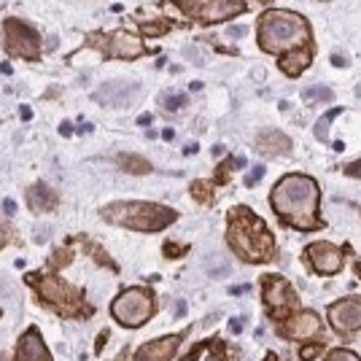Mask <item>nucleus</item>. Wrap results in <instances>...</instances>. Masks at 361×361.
Instances as JSON below:
<instances>
[{"instance_id": "10", "label": "nucleus", "mask_w": 361, "mask_h": 361, "mask_svg": "<svg viewBox=\"0 0 361 361\" xmlns=\"http://www.w3.org/2000/svg\"><path fill=\"white\" fill-rule=\"evenodd\" d=\"M137 92H140V87L133 84V81H108V84H103V87L94 90L92 100H97V103H103V106L124 108L135 100Z\"/></svg>"}, {"instance_id": "27", "label": "nucleus", "mask_w": 361, "mask_h": 361, "mask_svg": "<svg viewBox=\"0 0 361 361\" xmlns=\"http://www.w3.org/2000/svg\"><path fill=\"white\" fill-rule=\"evenodd\" d=\"M8 240H11V232H8V226L0 221V248L8 245Z\"/></svg>"}, {"instance_id": "30", "label": "nucleus", "mask_w": 361, "mask_h": 361, "mask_svg": "<svg viewBox=\"0 0 361 361\" xmlns=\"http://www.w3.org/2000/svg\"><path fill=\"white\" fill-rule=\"evenodd\" d=\"M3 211L8 213V216H14V213H16V205H14V200H3Z\"/></svg>"}, {"instance_id": "18", "label": "nucleus", "mask_w": 361, "mask_h": 361, "mask_svg": "<svg viewBox=\"0 0 361 361\" xmlns=\"http://www.w3.org/2000/svg\"><path fill=\"white\" fill-rule=\"evenodd\" d=\"M318 331H321V321H318V316H313V313H300V316H294L291 321L286 324V337H316Z\"/></svg>"}, {"instance_id": "1", "label": "nucleus", "mask_w": 361, "mask_h": 361, "mask_svg": "<svg viewBox=\"0 0 361 361\" xmlns=\"http://www.w3.org/2000/svg\"><path fill=\"white\" fill-rule=\"evenodd\" d=\"M272 211L281 221L297 226V229H318V183L310 176H286L278 180L270 195Z\"/></svg>"}, {"instance_id": "9", "label": "nucleus", "mask_w": 361, "mask_h": 361, "mask_svg": "<svg viewBox=\"0 0 361 361\" xmlns=\"http://www.w3.org/2000/svg\"><path fill=\"white\" fill-rule=\"evenodd\" d=\"M331 329L340 331V334H350V331L361 329V302L359 300H340L329 307Z\"/></svg>"}, {"instance_id": "39", "label": "nucleus", "mask_w": 361, "mask_h": 361, "mask_svg": "<svg viewBox=\"0 0 361 361\" xmlns=\"http://www.w3.org/2000/svg\"><path fill=\"white\" fill-rule=\"evenodd\" d=\"M267 361H275V356H267Z\"/></svg>"}, {"instance_id": "33", "label": "nucleus", "mask_w": 361, "mask_h": 361, "mask_svg": "<svg viewBox=\"0 0 361 361\" xmlns=\"http://www.w3.org/2000/svg\"><path fill=\"white\" fill-rule=\"evenodd\" d=\"M302 359H316V348H305L302 350Z\"/></svg>"}, {"instance_id": "29", "label": "nucleus", "mask_w": 361, "mask_h": 361, "mask_svg": "<svg viewBox=\"0 0 361 361\" xmlns=\"http://www.w3.org/2000/svg\"><path fill=\"white\" fill-rule=\"evenodd\" d=\"M345 173H348V176H353V178H361V159L356 162V165H348Z\"/></svg>"}, {"instance_id": "34", "label": "nucleus", "mask_w": 361, "mask_h": 361, "mask_svg": "<svg viewBox=\"0 0 361 361\" xmlns=\"http://www.w3.org/2000/svg\"><path fill=\"white\" fill-rule=\"evenodd\" d=\"M19 114H22V119H32V111L27 106H19Z\"/></svg>"}, {"instance_id": "17", "label": "nucleus", "mask_w": 361, "mask_h": 361, "mask_svg": "<svg viewBox=\"0 0 361 361\" xmlns=\"http://www.w3.org/2000/svg\"><path fill=\"white\" fill-rule=\"evenodd\" d=\"M16 361H51V353L46 350L41 334L35 329H30V334H25L19 340V353H16Z\"/></svg>"}, {"instance_id": "2", "label": "nucleus", "mask_w": 361, "mask_h": 361, "mask_svg": "<svg viewBox=\"0 0 361 361\" xmlns=\"http://www.w3.org/2000/svg\"><path fill=\"white\" fill-rule=\"evenodd\" d=\"M259 46L270 54H286L302 46H310V25L307 19L297 11H281V8H267L259 16Z\"/></svg>"}, {"instance_id": "12", "label": "nucleus", "mask_w": 361, "mask_h": 361, "mask_svg": "<svg viewBox=\"0 0 361 361\" xmlns=\"http://www.w3.org/2000/svg\"><path fill=\"white\" fill-rule=\"evenodd\" d=\"M38 286H41V297H44L46 302H51L54 307H60L62 313H73L71 307H73L75 300H78V294H75L73 288L65 286L57 278H41Z\"/></svg>"}, {"instance_id": "23", "label": "nucleus", "mask_w": 361, "mask_h": 361, "mask_svg": "<svg viewBox=\"0 0 361 361\" xmlns=\"http://www.w3.org/2000/svg\"><path fill=\"white\" fill-rule=\"evenodd\" d=\"M186 103H189V97H186V94H170V97L162 100V106H165L167 111H178V108H183Z\"/></svg>"}, {"instance_id": "8", "label": "nucleus", "mask_w": 361, "mask_h": 361, "mask_svg": "<svg viewBox=\"0 0 361 361\" xmlns=\"http://www.w3.org/2000/svg\"><path fill=\"white\" fill-rule=\"evenodd\" d=\"M3 30H6V51L8 54L22 57V60L41 57V35L32 30L30 25H25L22 19H6Z\"/></svg>"}, {"instance_id": "35", "label": "nucleus", "mask_w": 361, "mask_h": 361, "mask_svg": "<svg viewBox=\"0 0 361 361\" xmlns=\"http://www.w3.org/2000/svg\"><path fill=\"white\" fill-rule=\"evenodd\" d=\"M0 73L8 75V73H11V65H8V62H3V65H0Z\"/></svg>"}, {"instance_id": "36", "label": "nucleus", "mask_w": 361, "mask_h": 361, "mask_svg": "<svg viewBox=\"0 0 361 361\" xmlns=\"http://www.w3.org/2000/svg\"><path fill=\"white\" fill-rule=\"evenodd\" d=\"M137 121H140V124L146 127V124H151V116H149V114H143V116H140V119H137Z\"/></svg>"}, {"instance_id": "25", "label": "nucleus", "mask_w": 361, "mask_h": 361, "mask_svg": "<svg viewBox=\"0 0 361 361\" xmlns=\"http://www.w3.org/2000/svg\"><path fill=\"white\" fill-rule=\"evenodd\" d=\"M326 361H361L356 353H350V350H331Z\"/></svg>"}, {"instance_id": "7", "label": "nucleus", "mask_w": 361, "mask_h": 361, "mask_svg": "<svg viewBox=\"0 0 361 361\" xmlns=\"http://www.w3.org/2000/svg\"><path fill=\"white\" fill-rule=\"evenodd\" d=\"M87 44L100 49L108 57H121V60H135L146 51L143 41L137 38L135 32L116 30V32H92L87 35Z\"/></svg>"}, {"instance_id": "38", "label": "nucleus", "mask_w": 361, "mask_h": 361, "mask_svg": "<svg viewBox=\"0 0 361 361\" xmlns=\"http://www.w3.org/2000/svg\"><path fill=\"white\" fill-rule=\"evenodd\" d=\"M243 291H248V286H235V288H232V294H243Z\"/></svg>"}, {"instance_id": "6", "label": "nucleus", "mask_w": 361, "mask_h": 361, "mask_svg": "<svg viewBox=\"0 0 361 361\" xmlns=\"http://www.w3.org/2000/svg\"><path fill=\"white\" fill-rule=\"evenodd\" d=\"M173 6H178L186 16H192L202 25H216V22H226L240 16L245 8L243 0H170Z\"/></svg>"}, {"instance_id": "4", "label": "nucleus", "mask_w": 361, "mask_h": 361, "mask_svg": "<svg viewBox=\"0 0 361 361\" xmlns=\"http://www.w3.org/2000/svg\"><path fill=\"white\" fill-rule=\"evenodd\" d=\"M100 216L111 224L130 226V229H143V232H157L176 221L178 213L157 202H114L106 205Z\"/></svg>"}, {"instance_id": "15", "label": "nucleus", "mask_w": 361, "mask_h": 361, "mask_svg": "<svg viewBox=\"0 0 361 361\" xmlns=\"http://www.w3.org/2000/svg\"><path fill=\"white\" fill-rule=\"evenodd\" d=\"M313 57H316V54H313V44L302 46V49H294V51L281 54L278 68H281L286 75H291V78H297V75H302L310 65H313Z\"/></svg>"}, {"instance_id": "32", "label": "nucleus", "mask_w": 361, "mask_h": 361, "mask_svg": "<svg viewBox=\"0 0 361 361\" xmlns=\"http://www.w3.org/2000/svg\"><path fill=\"white\" fill-rule=\"evenodd\" d=\"M60 133H62V135H65V137H68V135H71V133H73V127H71V121H62V124H60Z\"/></svg>"}, {"instance_id": "5", "label": "nucleus", "mask_w": 361, "mask_h": 361, "mask_svg": "<svg viewBox=\"0 0 361 361\" xmlns=\"http://www.w3.org/2000/svg\"><path fill=\"white\" fill-rule=\"evenodd\" d=\"M111 313L121 326H143L154 313V297L146 288H127L114 300Z\"/></svg>"}, {"instance_id": "22", "label": "nucleus", "mask_w": 361, "mask_h": 361, "mask_svg": "<svg viewBox=\"0 0 361 361\" xmlns=\"http://www.w3.org/2000/svg\"><path fill=\"white\" fill-rule=\"evenodd\" d=\"M340 114H343V108H331V111H326V114L321 116V121L316 124L318 140H329V133H326V127H329V121L334 119V116H340Z\"/></svg>"}, {"instance_id": "11", "label": "nucleus", "mask_w": 361, "mask_h": 361, "mask_svg": "<svg viewBox=\"0 0 361 361\" xmlns=\"http://www.w3.org/2000/svg\"><path fill=\"white\" fill-rule=\"evenodd\" d=\"M305 259H307L318 272H324V275L337 272L343 267V251H340L337 245H331V243H313V245L307 248Z\"/></svg>"}, {"instance_id": "16", "label": "nucleus", "mask_w": 361, "mask_h": 361, "mask_svg": "<svg viewBox=\"0 0 361 361\" xmlns=\"http://www.w3.org/2000/svg\"><path fill=\"white\" fill-rule=\"evenodd\" d=\"M256 151L264 157H283L291 151V137H286L281 130H264L256 137Z\"/></svg>"}, {"instance_id": "24", "label": "nucleus", "mask_w": 361, "mask_h": 361, "mask_svg": "<svg viewBox=\"0 0 361 361\" xmlns=\"http://www.w3.org/2000/svg\"><path fill=\"white\" fill-rule=\"evenodd\" d=\"M192 195L200 200V202H211V186H205V183H195L192 186Z\"/></svg>"}, {"instance_id": "13", "label": "nucleus", "mask_w": 361, "mask_h": 361, "mask_svg": "<svg viewBox=\"0 0 361 361\" xmlns=\"http://www.w3.org/2000/svg\"><path fill=\"white\" fill-rule=\"evenodd\" d=\"M180 334H170V337H162V340H154V343H146L143 348H137L135 361H170L176 356Z\"/></svg>"}, {"instance_id": "37", "label": "nucleus", "mask_w": 361, "mask_h": 361, "mask_svg": "<svg viewBox=\"0 0 361 361\" xmlns=\"http://www.w3.org/2000/svg\"><path fill=\"white\" fill-rule=\"evenodd\" d=\"M162 137H165V140H173V137H176V133H173V130H165V133H162Z\"/></svg>"}, {"instance_id": "3", "label": "nucleus", "mask_w": 361, "mask_h": 361, "mask_svg": "<svg viewBox=\"0 0 361 361\" xmlns=\"http://www.w3.org/2000/svg\"><path fill=\"white\" fill-rule=\"evenodd\" d=\"M226 240L235 254L251 264H264L275 256V240H272L270 229L248 208H235L229 213Z\"/></svg>"}, {"instance_id": "20", "label": "nucleus", "mask_w": 361, "mask_h": 361, "mask_svg": "<svg viewBox=\"0 0 361 361\" xmlns=\"http://www.w3.org/2000/svg\"><path fill=\"white\" fill-rule=\"evenodd\" d=\"M302 94H305V103H310V106H316V103H331V97H334V92L329 87H307Z\"/></svg>"}, {"instance_id": "31", "label": "nucleus", "mask_w": 361, "mask_h": 361, "mask_svg": "<svg viewBox=\"0 0 361 361\" xmlns=\"http://www.w3.org/2000/svg\"><path fill=\"white\" fill-rule=\"evenodd\" d=\"M331 65H337V68H345L348 60L343 57V54H331Z\"/></svg>"}, {"instance_id": "28", "label": "nucleus", "mask_w": 361, "mask_h": 361, "mask_svg": "<svg viewBox=\"0 0 361 361\" xmlns=\"http://www.w3.org/2000/svg\"><path fill=\"white\" fill-rule=\"evenodd\" d=\"M183 251H186V248H183V245H180V248H176V243H167V245H165L167 256H178V254H183Z\"/></svg>"}, {"instance_id": "40", "label": "nucleus", "mask_w": 361, "mask_h": 361, "mask_svg": "<svg viewBox=\"0 0 361 361\" xmlns=\"http://www.w3.org/2000/svg\"><path fill=\"white\" fill-rule=\"evenodd\" d=\"M259 3H272V0H259Z\"/></svg>"}, {"instance_id": "41", "label": "nucleus", "mask_w": 361, "mask_h": 361, "mask_svg": "<svg viewBox=\"0 0 361 361\" xmlns=\"http://www.w3.org/2000/svg\"><path fill=\"white\" fill-rule=\"evenodd\" d=\"M359 272H361V264H359Z\"/></svg>"}, {"instance_id": "19", "label": "nucleus", "mask_w": 361, "mask_h": 361, "mask_svg": "<svg viewBox=\"0 0 361 361\" xmlns=\"http://www.w3.org/2000/svg\"><path fill=\"white\" fill-rule=\"evenodd\" d=\"M27 200H30V208L35 213H46L57 205V195L46 186V183H35L27 189Z\"/></svg>"}, {"instance_id": "21", "label": "nucleus", "mask_w": 361, "mask_h": 361, "mask_svg": "<svg viewBox=\"0 0 361 361\" xmlns=\"http://www.w3.org/2000/svg\"><path fill=\"white\" fill-rule=\"evenodd\" d=\"M121 170H127V173H151V165L143 159V157H133V154H127V157H121L119 159Z\"/></svg>"}, {"instance_id": "14", "label": "nucleus", "mask_w": 361, "mask_h": 361, "mask_svg": "<svg viewBox=\"0 0 361 361\" xmlns=\"http://www.w3.org/2000/svg\"><path fill=\"white\" fill-rule=\"evenodd\" d=\"M264 302L272 310H283L288 305H294V294H291V286L281 275H270L264 278Z\"/></svg>"}, {"instance_id": "26", "label": "nucleus", "mask_w": 361, "mask_h": 361, "mask_svg": "<svg viewBox=\"0 0 361 361\" xmlns=\"http://www.w3.org/2000/svg\"><path fill=\"white\" fill-rule=\"evenodd\" d=\"M262 176H264V167H254V170H251V176L245 178V183H248V186H254V183L262 178Z\"/></svg>"}]
</instances>
